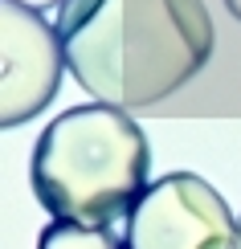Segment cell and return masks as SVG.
Here are the masks:
<instances>
[{"label":"cell","mask_w":241,"mask_h":249,"mask_svg":"<svg viewBox=\"0 0 241 249\" xmlns=\"http://www.w3.org/2000/svg\"><path fill=\"white\" fill-rule=\"evenodd\" d=\"M57 33L74 82L114 110L176 94L217 41L204 0H66Z\"/></svg>","instance_id":"obj_1"},{"label":"cell","mask_w":241,"mask_h":249,"mask_svg":"<svg viewBox=\"0 0 241 249\" xmlns=\"http://www.w3.org/2000/svg\"><path fill=\"white\" fill-rule=\"evenodd\" d=\"M37 249H127L123 237H114L107 225H82V221H54L37 237Z\"/></svg>","instance_id":"obj_5"},{"label":"cell","mask_w":241,"mask_h":249,"mask_svg":"<svg viewBox=\"0 0 241 249\" xmlns=\"http://www.w3.org/2000/svg\"><path fill=\"white\" fill-rule=\"evenodd\" d=\"M13 4L33 8V13H45V8H57V13H61V4H66V0H13Z\"/></svg>","instance_id":"obj_6"},{"label":"cell","mask_w":241,"mask_h":249,"mask_svg":"<svg viewBox=\"0 0 241 249\" xmlns=\"http://www.w3.org/2000/svg\"><path fill=\"white\" fill-rule=\"evenodd\" d=\"M237 249H241V216H237Z\"/></svg>","instance_id":"obj_8"},{"label":"cell","mask_w":241,"mask_h":249,"mask_svg":"<svg viewBox=\"0 0 241 249\" xmlns=\"http://www.w3.org/2000/svg\"><path fill=\"white\" fill-rule=\"evenodd\" d=\"M225 8H229V13H233V17L241 20V0H225Z\"/></svg>","instance_id":"obj_7"},{"label":"cell","mask_w":241,"mask_h":249,"mask_svg":"<svg viewBox=\"0 0 241 249\" xmlns=\"http://www.w3.org/2000/svg\"><path fill=\"white\" fill-rule=\"evenodd\" d=\"M66 70L57 29L33 8L0 0V123L17 127L37 119L57 98Z\"/></svg>","instance_id":"obj_4"},{"label":"cell","mask_w":241,"mask_h":249,"mask_svg":"<svg viewBox=\"0 0 241 249\" xmlns=\"http://www.w3.org/2000/svg\"><path fill=\"white\" fill-rule=\"evenodd\" d=\"M151 143L127 110L70 107L41 131L29 180L54 221L111 225L148 192Z\"/></svg>","instance_id":"obj_2"},{"label":"cell","mask_w":241,"mask_h":249,"mask_svg":"<svg viewBox=\"0 0 241 249\" xmlns=\"http://www.w3.org/2000/svg\"><path fill=\"white\" fill-rule=\"evenodd\" d=\"M127 249H237V216L196 172H167L148 184L123 225Z\"/></svg>","instance_id":"obj_3"}]
</instances>
